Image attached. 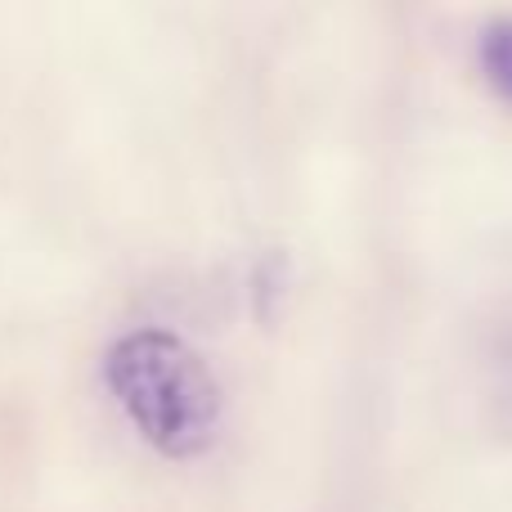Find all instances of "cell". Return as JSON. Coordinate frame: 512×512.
Masks as SVG:
<instances>
[{
  "mask_svg": "<svg viewBox=\"0 0 512 512\" xmlns=\"http://www.w3.org/2000/svg\"><path fill=\"white\" fill-rule=\"evenodd\" d=\"M108 387L140 436L171 459L203 454L221 423V387L176 333L144 328L108 351Z\"/></svg>",
  "mask_w": 512,
  "mask_h": 512,
  "instance_id": "6da1fadb",
  "label": "cell"
},
{
  "mask_svg": "<svg viewBox=\"0 0 512 512\" xmlns=\"http://www.w3.org/2000/svg\"><path fill=\"white\" fill-rule=\"evenodd\" d=\"M477 54H481V68H486L490 86H495L504 99H512V18L486 27Z\"/></svg>",
  "mask_w": 512,
  "mask_h": 512,
  "instance_id": "7a4b0ae2",
  "label": "cell"
}]
</instances>
